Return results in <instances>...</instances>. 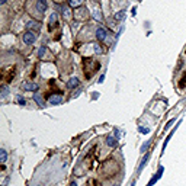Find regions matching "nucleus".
<instances>
[{
	"label": "nucleus",
	"mask_w": 186,
	"mask_h": 186,
	"mask_svg": "<svg viewBox=\"0 0 186 186\" xmlns=\"http://www.w3.org/2000/svg\"><path fill=\"white\" fill-rule=\"evenodd\" d=\"M36 38H38L36 32H32V31H26V32H24V35H22V41H24V44H26V45L35 44Z\"/></svg>",
	"instance_id": "obj_1"
},
{
	"label": "nucleus",
	"mask_w": 186,
	"mask_h": 186,
	"mask_svg": "<svg viewBox=\"0 0 186 186\" xmlns=\"http://www.w3.org/2000/svg\"><path fill=\"white\" fill-rule=\"evenodd\" d=\"M163 173H164V167L163 166H159V169H157V172L154 173V176L150 180H148V183H147V186H154L159 180H160V178L163 176Z\"/></svg>",
	"instance_id": "obj_2"
},
{
	"label": "nucleus",
	"mask_w": 186,
	"mask_h": 186,
	"mask_svg": "<svg viewBox=\"0 0 186 186\" xmlns=\"http://www.w3.org/2000/svg\"><path fill=\"white\" fill-rule=\"evenodd\" d=\"M108 29L106 28H103V26H99V28H96V32H95V35H96V39L100 41V42H105L106 39H108Z\"/></svg>",
	"instance_id": "obj_3"
},
{
	"label": "nucleus",
	"mask_w": 186,
	"mask_h": 186,
	"mask_svg": "<svg viewBox=\"0 0 186 186\" xmlns=\"http://www.w3.org/2000/svg\"><path fill=\"white\" fill-rule=\"evenodd\" d=\"M48 102L49 105L52 106H58L63 103V96H61V93H54V95H49L48 96Z\"/></svg>",
	"instance_id": "obj_4"
},
{
	"label": "nucleus",
	"mask_w": 186,
	"mask_h": 186,
	"mask_svg": "<svg viewBox=\"0 0 186 186\" xmlns=\"http://www.w3.org/2000/svg\"><path fill=\"white\" fill-rule=\"evenodd\" d=\"M25 28H26V31L38 32V31L41 29V22H38V20H29V22H26Z\"/></svg>",
	"instance_id": "obj_5"
},
{
	"label": "nucleus",
	"mask_w": 186,
	"mask_h": 186,
	"mask_svg": "<svg viewBox=\"0 0 186 186\" xmlns=\"http://www.w3.org/2000/svg\"><path fill=\"white\" fill-rule=\"evenodd\" d=\"M150 157H151V153H150V151L144 154V157H143V159H141V162H140V166L137 167V173H138V175L144 170V167L147 166V163H148V160H150Z\"/></svg>",
	"instance_id": "obj_6"
},
{
	"label": "nucleus",
	"mask_w": 186,
	"mask_h": 186,
	"mask_svg": "<svg viewBox=\"0 0 186 186\" xmlns=\"http://www.w3.org/2000/svg\"><path fill=\"white\" fill-rule=\"evenodd\" d=\"M22 87H24V90H26V92H33V93H36V90L39 89V84L35 83V81H28V83H25Z\"/></svg>",
	"instance_id": "obj_7"
},
{
	"label": "nucleus",
	"mask_w": 186,
	"mask_h": 186,
	"mask_svg": "<svg viewBox=\"0 0 186 186\" xmlns=\"http://www.w3.org/2000/svg\"><path fill=\"white\" fill-rule=\"evenodd\" d=\"M180 122H182V121H178V124H176V127H175L173 130L170 131V132H169V135L166 137V140H164V143H163V148H162V151H163V153H164V150H166V147H167V144H169V141H170V140H172V137L175 135V132H176V130H178V127H179V125H180ZM163 153H162V154H163Z\"/></svg>",
	"instance_id": "obj_8"
},
{
	"label": "nucleus",
	"mask_w": 186,
	"mask_h": 186,
	"mask_svg": "<svg viewBox=\"0 0 186 186\" xmlns=\"http://www.w3.org/2000/svg\"><path fill=\"white\" fill-rule=\"evenodd\" d=\"M35 9H36V12H39V13L47 12V9H48V3H47V0H38V2L35 3Z\"/></svg>",
	"instance_id": "obj_9"
},
{
	"label": "nucleus",
	"mask_w": 186,
	"mask_h": 186,
	"mask_svg": "<svg viewBox=\"0 0 186 186\" xmlns=\"http://www.w3.org/2000/svg\"><path fill=\"white\" fill-rule=\"evenodd\" d=\"M80 86V80L77 79V77H70V80L67 81V87L70 90L76 89V87H79Z\"/></svg>",
	"instance_id": "obj_10"
},
{
	"label": "nucleus",
	"mask_w": 186,
	"mask_h": 186,
	"mask_svg": "<svg viewBox=\"0 0 186 186\" xmlns=\"http://www.w3.org/2000/svg\"><path fill=\"white\" fill-rule=\"evenodd\" d=\"M33 100H35V103L38 106H41V108H44L45 106V100H44V97L41 96L39 93H33Z\"/></svg>",
	"instance_id": "obj_11"
},
{
	"label": "nucleus",
	"mask_w": 186,
	"mask_h": 186,
	"mask_svg": "<svg viewBox=\"0 0 186 186\" xmlns=\"http://www.w3.org/2000/svg\"><path fill=\"white\" fill-rule=\"evenodd\" d=\"M125 15H127V10H125V9H122V10L116 12V13L113 15V19H115L116 22H121V20H124V19H125Z\"/></svg>",
	"instance_id": "obj_12"
},
{
	"label": "nucleus",
	"mask_w": 186,
	"mask_h": 186,
	"mask_svg": "<svg viewBox=\"0 0 186 186\" xmlns=\"http://www.w3.org/2000/svg\"><path fill=\"white\" fill-rule=\"evenodd\" d=\"M118 144V138L113 137V135H109V137H106V146L108 147H116Z\"/></svg>",
	"instance_id": "obj_13"
},
{
	"label": "nucleus",
	"mask_w": 186,
	"mask_h": 186,
	"mask_svg": "<svg viewBox=\"0 0 186 186\" xmlns=\"http://www.w3.org/2000/svg\"><path fill=\"white\" fill-rule=\"evenodd\" d=\"M57 20H58V13H55V12L51 13V16H49V29H52V28L58 24Z\"/></svg>",
	"instance_id": "obj_14"
},
{
	"label": "nucleus",
	"mask_w": 186,
	"mask_h": 186,
	"mask_svg": "<svg viewBox=\"0 0 186 186\" xmlns=\"http://www.w3.org/2000/svg\"><path fill=\"white\" fill-rule=\"evenodd\" d=\"M151 143H153V140H147L146 143H143V146L140 147V153H146V151H148V147L151 146Z\"/></svg>",
	"instance_id": "obj_15"
},
{
	"label": "nucleus",
	"mask_w": 186,
	"mask_h": 186,
	"mask_svg": "<svg viewBox=\"0 0 186 186\" xmlns=\"http://www.w3.org/2000/svg\"><path fill=\"white\" fill-rule=\"evenodd\" d=\"M6 160H8V151H6L5 148H2V150H0V162L6 163Z\"/></svg>",
	"instance_id": "obj_16"
},
{
	"label": "nucleus",
	"mask_w": 186,
	"mask_h": 186,
	"mask_svg": "<svg viewBox=\"0 0 186 186\" xmlns=\"http://www.w3.org/2000/svg\"><path fill=\"white\" fill-rule=\"evenodd\" d=\"M68 6L70 8H76V6H80L81 5V0H67Z\"/></svg>",
	"instance_id": "obj_17"
},
{
	"label": "nucleus",
	"mask_w": 186,
	"mask_h": 186,
	"mask_svg": "<svg viewBox=\"0 0 186 186\" xmlns=\"http://www.w3.org/2000/svg\"><path fill=\"white\" fill-rule=\"evenodd\" d=\"M45 52H47V47H45V45L39 47V49H38V58H44Z\"/></svg>",
	"instance_id": "obj_18"
},
{
	"label": "nucleus",
	"mask_w": 186,
	"mask_h": 186,
	"mask_svg": "<svg viewBox=\"0 0 186 186\" xmlns=\"http://www.w3.org/2000/svg\"><path fill=\"white\" fill-rule=\"evenodd\" d=\"M9 95V87L8 86H2V99H6Z\"/></svg>",
	"instance_id": "obj_19"
},
{
	"label": "nucleus",
	"mask_w": 186,
	"mask_h": 186,
	"mask_svg": "<svg viewBox=\"0 0 186 186\" xmlns=\"http://www.w3.org/2000/svg\"><path fill=\"white\" fill-rule=\"evenodd\" d=\"M16 100H17V103H19L20 106H25V105H26V100H25V97H22L20 95L16 97Z\"/></svg>",
	"instance_id": "obj_20"
},
{
	"label": "nucleus",
	"mask_w": 186,
	"mask_h": 186,
	"mask_svg": "<svg viewBox=\"0 0 186 186\" xmlns=\"http://www.w3.org/2000/svg\"><path fill=\"white\" fill-rule=\"evenodd\" d=\"M175 121H176V118H173V119H170L169 122H167V124H166V127H164V128H163V131H167L170 128V127H172V125H173V124H175Z\"/></svg>",
	"instance_id": "obj_21"
},
{
	"label": "nucleus",
	"mask_w": 186,
	"mask_h": 186,
	"mask_svg": "<svg viewBox=\"0 0 186 186\" xmlns=\"http://www.w3.org/2000/svg\"><path fill=\"white\" fill-rule=\"evenodd\" d=\"M138 131H140L141 134H150V130L146 128V127H138Z\"/></svg>",
	"instance_id": "obj_22"
},
{
	"label": "nucleus",
	"mask_w": 186,
	"mask_h": 186,
	"mask_svg": "<svg viewBox=\"0 0 186 186\" xmlns=\"http://www.w3.org/2000/svg\"><path fill=\"white\" fill-rule=\"evenodd\" d=\"M113 134H115V137L119 140V130H118V128H115V130H113Z\"/></svg>",
	"instance_id": "obj_23"
},
{
	"label": "nucleus",
	"mask_w": 186,
	"mask_h": 186,
	"mask_svg": "<svg viewBox=\"0 0 186 186\" xmlns=\"http://www.w3.org/2000/svg\"><path fill=\"white\" fill-rule=\"evenodd\" d=\"M103 80H105V74H102V76L99 77V81H97V83H103Z\"/></svg>",
	"instance_id": "obj_24"
},
{
	"label": "nucleus",
	"mask_w": 186,
	"mask_h": 186,
	"mask_svg": "<svg viewBox=\"0 0 186 186\" xmlns=\"http://www.w3.org/2000/svg\"><path fill=\"white\" fill-rule=\"evenodd\" d=\"M80 93H81V89H79V90H77V92H76V93L73 95V97H77L79 95H80Z\"/></svg>",
	"instance_id": "obj_25"
},
{
	"label": "nucleus",
	"mask_w": 186,
	"mask_h": 186,
	"mask_svg": "<svg viewBox=\"0 0 186 186\" xmlns=\"http://www.w3.org/2000/svg\"><path fill=\"white\" fill-rule=\"evenodd\" d=\"M68 186H79V185H77L76 182H70V185H68Z\"/></svg>",
	"instance_id": "obj_26"
},
{
	"label": "nucleus",
	"mask_w": 186,
	"mask_h": 186,
	"mask_svg": "<svg viewBox=\"0 0 186 186\" xmlns=\"http://www.w3.org/2000/svg\"><path fill=\"white\" fill-rule=\"evenodd\" d=\"M6 2H8V0H0V5L3 6V5H6Z\"/></svg>",
	"instance_id": "obj_27"
},
{
	"label": "nucleus",
	"mask_w": 186,
	"mask_h": 186,
	"mask_svg": "<svg viewBox=\"0 0 186 186\" xmlns=\"http://www.w3.org/2000/svg\"><path fill=\"white\" fill-rule=\"evenodd\" d=\"M131 186H135V180H134V182H132V183H131Z\"/></svg>",
	"instance_id": "obj_28"
},
{
	"label": "nucleus",
	"mask_w": 186,
	"mask_h": 186,
	"mask_svg": "<svg viewBox=\"0 0 186 186\" xmlns=\"http://www.w3.org/2000/svg\"><path fill=\"white\" fill-rule=\"evenodd\" d=\"M96 186H100V185H99V183H96Z\"/></svg>",
	"instance_id": "obj_29"
}]
</instances>
